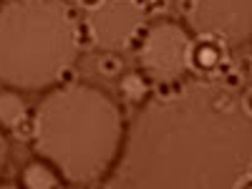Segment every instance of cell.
<instances>
[{"mask_svg": "<svg viewBox=\"0 0 252 189\" xmlns=\"http://www.w3.org/2000/svg\"><path fill=\"white\" fill-rule=\"evenodd\" d=\"M13 134H15L18 139H23V141H31L33 134H35V121H31V119H20V121L13 126Z\"/></svg>", "mask_w": 252, "mask_h": 189, "instance_id": "obj_12", "label": "cell"}, {"mask_svg": "<svg viewBox=\"0 0 252 189\" xmlns=\"http://www.w3.org/2000/svg\"><path fill=\"white\" fill-rule=\"evenodd\" d=\"M121 96L131 103H141L146 98V81L139 73H129L121 81Z\"/></svg>", "mask_w": 252, "mask_h": 189, "instance_id": "obj_10", "label": "cell"}, {"mask_svg": "<svg viewBox=\"0 0 252 189\" xmlns=\"http://www.w3.org/2000/svg\"><path fill=\"white\" fill-rule=\"evenodd\" d=\"M78 3H81L83 8H86V10H91V8H96V5H101V3H103V0H78Z\"/></svg>", "mask_w": 252, "mask_h": 189, "instance_id": "obj_18", "label": "cell"}, {"mask_svg": "<svg viewBox=\"0 0 252 189\" xmlns=\"http://www.w3.org/2000/svg\"><path fill=\"white\" fill-rule=\"evenodd\" d=\"M124 68V61L119 56H103L98 58V73L101 76H106V78H116Z\"/></svg>", "mask_w": 252, "mask_h": 189, "instance_id": "obj_11", "label": "cell"}, {"mask_svg": "<svg viewBox=\"0 0 252 189\" xmlns=\"http://www.w3.org/2000/svg\"><path fill=\"white\" fill-rule=\"evenodd\" d=\"M76 40H78V48H89L94 43V33H91L89 23H78L76 26Z\"/></svg>", "mask_w": 252, "mask_h": 189, "instance_id": "obj_13", "label": "cell"}, {"mask_svg": "<svg viewBox=\"0 0 252 189\" xmlns=\"http://www.w3.org/2000/svg\"><path fill=\"white\" fill-rule=\"evenodd\" d=\"M166 10V0H149L144 5V13H164Z\"/></svg>", "mask_w": 252, "mask_h": 189, "instance_id": "obj_15", "label": "cell"}, {"mask_svg": "<svg viewBox=\"0 0 252 189\" xmlns=\"http://www.w3.org/2000/svg\"><path fill=\"white\" fill-rule=\"evenodd\" d=\"M121 111L98 89L68 83L38 106L33 149L51 159L73 187L109 174L121 146Z\"/></svg>", "mask_w": 252, "mask_h": 189, "instance_id": "obj_2", "label": "cell"}, {"mask_svg": "<svg viewBox=\"0 0 252 189\" xmlns=\"http://www.w3.org/2000/svg\"><path fill=\"white\" fill-rule=\"evenodd\" d=\"M86 23L94 33V43H98L103 51H126L129 40L144 23V8L134 0H103L86 13Z\"/></svg>", "mask_w": 252, "mask_h": 189, "instance_id": "obj_6", "label": "cell"}, {"mask_svg": "<svg viewBox=\"0 0 252 189\" xmlns=\"http://www.w3.org/2000/svg\"><path fill=\"white\" fill-rule=\"evenodd\" d=\"M187 20L199 38L235 46L250 38V0H194Z\"/></svg>", "mask_w": 252, "mask_h": 189, "instance_id": "obj_5", "label": "cell"}, {"mask_svg": "<svg viewBox=\"0 0 252 189\" xmlns=\"http://www.w3.org/2000/svg\"><path fill=\"white\" fill-rule=\"evenodd\" d=\"M26 119V103L13 91H0V126L13 129V126Z\"/></svg>", "mask_w": 252, "mask_h": 189, "instance_id": "obj_8", "label": "cell"}, {"mask_svg": "<svg viewBox=\"0 0 252 189\" xmlns=\"http://www.w3.org/2000/svg\"><path fill=\"white\" fill-rule=\"evenodd\" d=\"M78 20L63 0H8L0 8V78L20 91H40L73 66Z\"/></svg>", "mask_w": 252, "mask_h": 189, "instance_id": "obj_3", "label": "cell"}, {"mask_svg": "<svg viewBox=\"0 0 252 189\" xmlns=\"http://www.w3.org/2000/svg\"><path fill=\"white\" fill-rule=\"evenodd\" d=\"M58 81L63 83V86H68V83H76V71H73V66H66L61 73H58Z\"/></svg>", "mask_w": 252, "mask_h": 189, "instance_id": "obj_14", "label": "cell"}, {"mask_svg": "<svg viewBox=\"0 0 252 189\" xmlns=\"http://www.w3.org/2000/svg\"><path fill=\"white\" fill-rule=\"evenodd\" d=\"M5 159H8V141H5L3 131H0V172H3V164H5Z\"/></svg>", "mask_w": 252, "mask_h": 189, "instance_id": "obj_16", "label": "cell"}, {"mask_svg": "<svg viewBox=\"0 0 252 189\" xmlns=\"http://www.w3.org/2000/svg\"><path fill=\"white\" fill-rule=\"evenodd\" d=\"M134 3H136V5H141V8H144V5H146V3H149V0H134Z\"/></svg>", "mask_w": 252, "mask_h": 189, "instance_id": "obj_19", "label": "cell"}, {"mask_svg": "<svg viewBox=\"0 0 252 189\" xmlns=\"http://www.w3.org/2000/svg\"><path fill=\"white\" fill-rule=\"evenodd\" d=\"M192 46V38L179 23L164 20L146 31L139 48V63L157 81H177L189 68Z\"/></svg>", "mask_w": 252, "mask_h": 189, "instance_id": "obj_4", "label": "cell"}, {"mask_svg": "<svg viewBox=\"0 0 252 189\" xmlns=\"http://www.w3.org/2000/svg\"><path fill=\"white\" fill-rule=\"evenodd\" d=\"M174 96L146 103L134 119L106 189L247 187L250 103L217 83H179Z\"/></svg>", "mask_w": 252, "mask_h": 189, "instance_id": "obj_1", "label": "cell"}, {"mask_svg": "<svg viewBox=\"0 0 252 189\" xmlns=\"http://www.w3.org/2000/svg\"><path fill=\"white\" fill-rule=\"evenodd\" d=\"M224 81H227V86H229V89L242 86V76H240V73H232V71H229V73L224 76Z\"/></svg>", "mask_w": 252, "mask_h": 189, "instance_id": "obj_17", "label": "cell"}, {"mask_svg": "<svg viewBox=\"0 0 252 189\" xmlns=\"http://www.w3.org/2000/svg\"><path fill=\"white\" fill-rule=\"evenodd\" d=\"M189 61H194V66L202 68V71H209L215 68L217 63L222 61V46L217 40H202L199 46H192V56Z\"/></svg>", "mask_w": 252, "mask_h": 189, "instance_id": "obj_9", "label": "cell"}, {"mask_svg": "<svg viewBox=\"0 0 252 189\" xmlns=\"http://www.w3.org/2000/svg\"><path fill=\"white\" fill-rule=\"evenodd\" d=\"M20 184L28 189H58L61 179L56 177L51 166L40 164V161H31L23 169V174H20Z\"/></svg>", "mask_w": 252, "mask_h": 189, "instance_id": "obj_7", "label": "cell"}]
</instances>
